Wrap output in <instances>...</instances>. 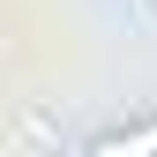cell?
Listing matches in <instances>:
<instances>
[{
	"mask_svg": "<svg viewBox=\"0 0 157 157\" xmlns=\"http://www.w3.org/2000/svg\"><path fill=\"white\" fill-rule=\"evenodd\" d=\"M90 157H157V105L135 112V120H120V127H105L90 142Z\"/></svg>",
	"mask_w": 157,
	"mask_h": 157,
	"instance_id": "6da1fadb",
	"label": "cell"
},
{
	"mask_svg": "<svg viewBox=\"0 0 157 157\" xmlns=\"http://www.w3.org/2000/svg\"><path fill=\"white\" fill-rule=\"evenodd\" d=\"M142 8H157V0H142Z\"/></svg>",
	"mask_w": 157,
	"mask_h": 157,
	"instance_id": "7a4b0ae2",
	"label": "cell"
}]
</instances>
